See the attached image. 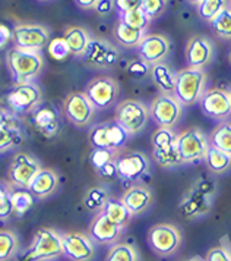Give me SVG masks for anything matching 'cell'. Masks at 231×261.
<instances>
[{"mask_svg": "<svg viewBox=\"0 0 231 261\" xmlns=\"http://www.w3.org/2000/svg\"><path fill=\"white\" fill-rule=\"evenodd\" d=\"M65 41L68 43L70 50V55L82 58L86 51V47L91 41L90 33L83 27H68L65 30Z\"/></svg>", "mask_w": 231, "mask_h": 261, "instance_id": "d4e9b609", "label": "cell"}, {"mask_svg": "<svg viewBox=\"0 0 231 261\" xmlns=\"http://www.w3.org/2000/svg\"><path fill=\"white\" fill-rule=\"evenodd\" d=\"M228 8H230V9H231V0H230V3H228Z\"/></svg>", "mask_w": 231, "mask_h": 261, "instance_id": "6f0895ef", "label": "cell"}, {"mask_svg": "<svg viewBox=\"0 0 231 261\" xmlns=\"http://www.w3.org/2000/svg\"><path fill=\"white\" fill-rule=\"evenodd\" d=\"M98 176L103 179H108V180H111V179L117 178L119 175H117V167H115V160L114 162H111V163H108V165H105L104 167H101L98 172Z\"/></svg>", "mask_w": 231, "mask_h": 261, "instance_id": "f907efd6", "label": "cell"}, {"mask_svg": "<svg viewBox=\"0 0 231 261\" xmlns=\"http://www.w3.org/2000/svg\"><path fill=\"white\" fill-rule=\"evenodd\" d=\"M205 261H231V249L225 245L214 247L208 251Z\"/></svg>", "mask_w": 231, "mask_h": 261, "instance_id": "c3c4849f", "label": "cell"}, {"mask_svg": "<svg viewBox=\"0 0 231 261\" xmlns=\"http://www.w3.org/2000/svg\"><path fill=\"white\" fill-rule=\"evenodd\" d=\"M187 2H189V3H192V5H195V6H197L202 0H187Z\"/></svg>", "mask_w": 231, "mask_h": 261, "instance_id": "11a10c76", "label": "cell"}, {"mask_svg": "<svg viewBox=\"0 0 231 261\" xmlns=\"http://www.w3.org/2000/svg\"><path fill=\"white\" fill-rule=\"evenodd\" d=\"M187 261H200V258H197V257H195V258H190V260Z\"/></svg>", "mask_w": 231, "mask_h": 261, "instance_id": "9f6ffc18", "label": "cell"}, {"mask_svg": "<svg viewBox=\"0 0 231 261\" xmlns=\"http://www.w3.org/2000/svg\"><path fill=\"white\" fill-rule=\"evenodd\" d=\"M136 50H138L139 59L143 60L147 65L151 66L155 63H161L167 59L171 50V43L168 37L162 34H147L139 43Z\"/></svg>", "mask_w": 231, "mask_h": 261, "instance_id": "2e32d148", "label": "cell"}, {"mask_svg": "<svg viewBox=\"0 0 231 261\" xmlns=\"http://www.w3.org/2000/svg\"><path fill=\"white\" fill-rule=\"evenodd\" d=\"M113 3L119 15L142 8V0H113Z\"/></svg>", "mask_w": 231, "mask_h": 261, "instance_id": "681fc988", "label": "cell"}, {"mask_svg": "<svg viewBox=\"0 0 231 261\" xmlns=\"http://www.w3.org/2000/svg\"><path fill=\"white\" fill-rule=\"evenodd\" d=\"M41 103H43V91L34 81L16 84L8 94L9 109L16 115L34 113Z\"/></svg>", "mask_w": 231, "mask_h": 261, "instance_id": "8992f818", "label": "cell"}, {"mask_svg": "<svg viewBox=\"0 0 231 261\" xmlns=\"http://www.w3.org/2000/svg\"><path fill=\"white\" fill-rule=\"evenodd\" d=\"M167 5H168V0H142L140 9L152 21V19L160 18L162 13L165 12Z\"/></svg>", "mask_w": 231, "mask_h": 261, "instance_id": "7bdbcfd3", "label": "cell"}, {"mask_svg": "<svg viewBox=\"0 0 231 261\" xmlns=\"http://www.w3.org/2000/svg\"><path fill=\"white\" fill-rule=\"evenodd\" d=\"M8 128H21V119L11 109L0 107V129Z\"/></svg>", "mask_w": 231, "mask_h": 261, "instance_id": "bcb514c9", "label": "cell"}, {"mask_svg": "<svg viewBox=\"0 0 231 261\" xmlns=\"http://www.w3.org/2000/svg\"><path fill=\"white\" fill-rule=\"evenodd\" d=\"M62 255V235L51 227H43L35 232L31 245L19 252L18 261H54Z\"/></svg>", "mask_w": 231, "mask_h": 261, "instance_id": "7a4b0ae2", "label": "cell"}, {"mask_svg": "<svg viewBox=\"0 0 231 261\" xmlns=\"http://www.w3.org/2000/svg\"><path fill=\"white\" fill-rule=\"evenodd\" d=\"M150 115L160 128H173L183 116V106L174 95L160 94L154 98Z\"/></svg>", "mask_w": 231, "mask_h": 261, "instance_id": "9c48e42d", "label": "cell"}, {"mask_svg": "<svg viewBox=\"0 0 231 261\" xmlns=\"http://www.w3.org/2000/svg\"><path fill=\"white\" fill-rule=\"evenodd\" d=\"M119 19L122 22H125V24L133 27V28L143 30V31H147V28L151 24V19L145 15V12L142 9H135V11H130V12L122 13Z\"/></svg>", "mask_w": 231, "mask_h": 261, "instance_id": "60d3db41", "label": "cell"}, {"mask_svg": "<svg viewBox=\"0 0 231 261\" xmlns=\"http://www.w3.org/2000/svg\"><path fill=\"white\" fill-rule=\"evenodd\" d=\"M19 255V239L9 229H0V261H12Z\"/></svg>", "mask_w": 231, "mask_h": 261, "instance_id": "f546056e", "label": "cell"}, {"mask_svg": "<svg viewBox=\"0 0 231 261\" xmlns=\"http://www.w3.org/2000/svg\"><path fill=\"white\" fill-rule=\"evenodd\" d=\"M40 2H47V0H40Z\"/></svg>", "mask_w": 231, "mask_h": 261, "instance_id": "91938a15", "label": "cell"}, {"mask_svg": "<svg viewBox=\"0 0 231 261\" xmlns=\"http://www.w3.org/2000/svg\"><path fill=\"white\" fill-rule=\"evenodd\" d=\"M23 143V132L21 128L0 129V153H6Z\"/></svg>", "mask_w": 231, "mask_h": 261, "instance_id": "74e56055", "label": "cell"}, {"mask_svg": "<svg viewBox=\"0 0 231 261\" xmlns=\"http://www.w3.org/2000/svg\"><path fill=\"white\" fill-rule=\"evenodd\" d=\"M150 76L155 87L161 91V94L174 95V88H176V72L165 63H155L151 65Z\"/></svg>", "mask_w": 231, "mask_h": 261, "instance_id": "cb8c5ba5", "label": "cell"}, {"mask_svg": "<svg viewBox=\"0 0 231 261\" xmlns=\"http://www.w3.org/2000/svg\"><path fill=\"white\" fill-rule=\"evenodd\" d=\"M119 93V84L110 76H97L85 87V94L97 110L110 109L115 103Z\"/></svg>", "mask_w": 231, "mask_h": 261, "instance_id": "7c38bea8", "label": "cell"}, {"mask_svg": "<svg viewBox=\"0 0 231 261\" xmlns=\"http://www.w3.org/2000/svg\"><path fill=\"white\" fill-rule=\"evenodd\" d=\"M105 261H140L138 249L130 244L117 242L108 249Z\"/></svg>", "mask_w": 231, "mask_h": 261, "instance_id": "1f68e13d", "label": "cell"}, {"mask_svg": "<svg viewBox=\"0 0 231 261\" xmlns=\"http://www.w3.org/2000/svg\"><path fill=\"white\" fill-rule=\"evenodd\" d=\"M214 53H215V46L208 37H192L186 44V63H187L189 68L204 69L205 66H208L209 63L212 62Z\"/></svg>", "mask_w": 231, "mask_h": 261, "instance_id": "ac0fdd59", "label": "cell"}, {"mask_svg": "<svg viewBox=\"0 0 231 261\" xmlns=\"http://www.w3.org/2000/svg\"><path fill=\"white\" fill-rule=\"evenodd\" d=\"M176 148L183 163H197L204 160L209 148V138L200 128L192 126L179 134Z\"/></svg>", "mask_w": 231, "mask_h": 261, "instance_id": "5b68a950", "label": "cell"}, {"mask_svg": "<svg viewBox=\"0 0 231 261\" xmlns=\"http://www.w3.org/2000/svg\"><path fill=\"white\" fill-rule=\"evenodd\" d=\"M113 36H114L115 41L123 46V47L132 48L138 47L139 43L142 41V38L147 36L143 30H138V28H133L130 25L125 24L119 19V22L113 30Z\"/></svg>", "mask_w": 231, "mask_h": 261, "instance_id": "4316f807", "label": "cell"}, {"mask_svg": "<svg viewBox=\"0 0 231 261\" xmlns=\"http://www.w3.org/2000/svg\"><path fill=\"white\" fill-rule=\"evenodd\" d=\"M230 63H231V55H230Z\"/></svg>", "mask_w": 231, "mask_h": 261, "instance_id": "94428289", "label": "cell"}, {"mask_svg": "<svg viewBox=\"0 0 231 261\" xmlns=\"http://www.w3.org/2000/svg\"><path fill=\"white\" fill-rule=\"evenodd\" d=\"M101 213L104 214L110 222H113L114 225L122 227V229L127 227V225L130 223V220L133 217L126 208V205L122 202V200H117V198H108L105 202L104 208L101 210Z\"/></svg>", "mask_w": 231, "mask_h": 261, "instance_id": "484cf974", "label": "cell"}, {"mask_svg": "<svg viewBox=\"0 0 231 261\" xmlns=\"http://www.w3.org/2000/svg\"><path fill=\"white\" fill-rule=\"evenodd\" d=\"M150 65H147L143 60H133V62H130L129 63V66H127V72H129V75L132 76V78H135V80H142V78H145L148 73H150Z\"/></svg>", "mask_w": 231, "mask_h": 261, "instance_id": "7dc6e473", "label": "cell"}, {"mask_svg": "<svg viewBox=\"0 0 231 261\" xmlns=\"http://www.w3.org/2000/svg\"><path fill=\"white\" fill-rule=\"evenodd\" d=\"M13 38V33L11 28H8L6 25L0 24V50L5 48Z\"/></svg>", "mask_w": 231, "mask_h": 261, "instance_id": "816d5d0a", "label": "cell"}, {"mask_svg": "<svg viewBox=\"0 0 231 261\" xmlns=\"http://www.w3.org/2000/svg\"><path fill=\"white\" fill-rule=\"evenodd\" d=\"M152 155H154V160L160 166L165 167V169H171V167L179 166V165L183 163L176 147L168 148V150H154Z\"/></svg>", "mask_w": 231, "mask_h": 261, "instance_id": "ab89813d", "label": "cell"}, {"mask_svg": "<svg viewBox=\"0 0 231 261\" xmlns=\"http://www.w3.org/2000/svg\"><path fill=\"white\" fill-rule=\"evenodd\" d=\"M209 145L231 154V123L222 122L209 134Z\"/></svg>", "mask_w": 231, "mask_h": 261, "instance_id": "4dcf8cb0", "label": "cell"}, {"mask_svg": "<svg viewBox=\"0 0 231 261\" xmlns=\"http://www.w3.org/2000/svg\"><path fill=\"white\" fill-rule=\"evenodd\" d=\"M63 255L70 261H93L97 249L91 238L82 232H68L62 235Z\"/></svg>", "mask_w": 231, "mask_h": 261, "instance_id": "5bb4252c", "label": "cell"}, {"mask_svg": "<svg viewBox=\"0 0 231 261\" xmlns=\"http://www.w3.org/2000/svg\"><path fill=\"white\" fill-rule=\"evenodd\" d=\"M108 194L104 188L101 187H94L91 190L86 191L85 197H83V204L88 210L95 212V213H100L103 208H104L105 202L108 200Z\"/></svg>", "mask_w": 231, "mask_h": 261, "instance_id": "d590c367", "label": "cell"}, {"mask_svg": "<svg viewBox=\"0 0 231 261\" xmlns=\"http://www.w3.org/2000/svg\"><path fill=\"white\" fill-rule=\"evenodd\" d=\"M6 65L16 84L31 83L41 73L44 59L40 51L13 47L6 51Z\"/></svg>", "mask_w": 231, "mask_h": 261, "instance_id": "6da1fadb", "label": "cell"}, {"mask_svg": "<svg viewBox=\"0 0 231 261\" xmlns=\"http://www.w3.org/2000/svg\"><path fill=\"white\" fill-rule=\"evenodd\" d=\"M33 125L46 138H54L60 130V116L56 107L48 103H41L33 113Z\"/></svg>", "mask_w": 231, "mask_h": 261, "instance_id": "44dd1931", "label": "cell"}, {"mask_svg": "<svg viewBox=\"0 0 231 261\" xmlns=\"http://www.w3.org/2000/svg\"><path fill=\"white\" fill-rule=\"evenodd\" d=\"M214 33L222 40H231V9L227 6L222 12L209 22Z\"/></svg>", "mask_w": 231, "mask_h": 261, "instance_id": "f35d334b", "label": "cell"}, {"mask_svg": "<svg viewBox=\"0 0 231 261\" xmlns=\"http://www.w3.org/2000/svg\"><path fill=\"white\" fill-rule=\"evenodd\" d=\"M148 244L155 254H158L161 257H167V255L177 252V249L180 248L182 233L174 225L158 223L150 229Z\"/></svg>", "mask_w": 231, "mask_h": 261, "instance_id": "ba28073f", "label": "cell"}, {"mask_svg": "<svg viewBox=\"0 0 231 261\" xmlns=\"http://www.w3.org/2000/svg\"><path fill=\"white\" fill-rule=\"evenodd\" d=\"M179 138V134H176L171 128H160L154 130L151 137V144L154 145V150H168L176 147Z\"/></svg>", "mask_w": 231, "mask_h": 261, "instance_id": "e575fe53", "label": "cell"}, {"mask_svg": "<svg viewBox=\"0 0 231 261\" xmlns=\"http://www.w3.org/2000/svg\"><path fill=\"white\" fill-rule=\"evenodd\" d=\"M88 140L93 145V148H105V150H108L107 137H105V122L91 126L90 134H88Z\"/></svg>", "mask_w": 231, "mask_h": 261, "instance_id": "ee69618b", "label": "cell"}, {"mask_svg": "<svg viewBox=\"0 0 231 261\" xmlns=\"http://www.w3.org/2000/svg\"><path fill=\"white\" fill-rule=\"evenodd\" d=\"M122 202L126 205V208L130 214L135 217L139 214L145 213L154 202V195L152 191L145 187V185H133L129 190L125 191L122 195Z\"/></svg>", "mask_w": 231, "mask_h": 261, "instance_id": "7402d4cb", "label": "cell"}, {"mask_svg": "<svg viewBox=\"0 0 231 261\" xmlns=\"http://www.w3.org/2000/svg\"><path fill=\"white\" fill-rule=\"evenodd\" d=\"M123 233V229L110 222L104 214L97 213L88 227V237L98 245H114Z\"/></svg>", "mask_w": 231, "mask_h": 261, "instance_id": "d6986e66", "label": "cell"}, {"mask_svg": "<svg viewBox=\"0 0 231 261\" xmlns=\"http://www.w3.org/2000/svg\"><path fill=\"white\" fill-rule=\"evenodd\" d=\"M48 51L53 56V59L56 60L66 59L70 55L69 46L65 41V38H54V40H51L50 44H48Z\"/></svg>", "mask_w": 231, "mask_h": 261, "instance_id": "f6af8a7d", "label": "cell"}, {"mask_svg": "<svg viewBox=\"0 0 231 261\" xmlns=\"http://www.w3.org/2000/svg\"><path fill=\"white\" fill-rule=\"evenodd\" d=\"M88 65L97 69H110L119 60V50L103 38H93L82 56Z\"/></svg>", "mask_w": 231, "mask_h": 261, "instance_id": "9a60e30c", "label": "cell"}, {"mask_svg": "<svg viewBox=\"0 0 231 261\" xmlns=\"http://www.w3.org/2000/svg\"><path fill=\"white\" fill-rule=\"evenodd\" d=\"M15 47L40 51L50 41V30L41 24H16L12 30Z\"/></svg>", "mask_w": 231, "mask_h": 261, "instance_id": "8fae6325", "label": "cell"}, {"mask_svg": "<svg viewBox=\"0 0 231 261\" xmlns=\"http://www.w3.org/2000/svg\"><path fill=\"white\" fill-rule=\"evenodd\" d=\"M59 184H60V179L57 173L50 167H43L38 172V175L33 179L31 185L28 187V191L33 194L34 198L44 200L57 191Z\"/></svg>", "mask_w": 231, "mask_h": 261, "instance_id": "603a6c76", "label": "cell"}, {"mask_svg": "<svg viewBox=\"0 0 231 261\" xmlns=\"http://www.w3.org/2000/svg\"><path fill=\"white\" fill-rule=\"evenodd\" d=\"M115 167L119 178L127 182H136L147 175L150 160L148 155L142 151H126L117 155Z\"/></svg>", "mask_w": 231, "mask_h": 261, "instance_id": "4fadbf2b", "label": "cell"}, {"mask_svg": "<svg viewBox=\"0 0 231 261\" xmlns=\"http://www.w3.org/2000/svg\"><path fill=\"white\" fill-rule=\"evenodd\" d=\"M207 91V72L197 68H185L176 73L174 97L182 106H192L199 103Z\"/></svg>", "mask_w": 231, "mask_h": 261, "instance_id": "3957f363", "label": "cell"}, {"mask_svg": "<svg viewBox=\"0 0 231 261\" xmlns=\"http://www.w3.org/2000/svg\"><path fill=\"white\" fill-rule=\"evenodd\" d=\"M15 188L12 187L9 180L0 179V220H9L13 216V207H12L11 197Z\"/></svg>", "mask_w": 231, "mask_h": 261, "instance_id": "8d00e7d4", "label": "cell"}, {"mask_svg": "<svg viewBox=\"0 0 231 261\" xmlns=\"http://www.w3.org/2000/svg\"><path fill=\"white\" fill-rule=\"evenodd\" d=\"M200 110L205 116L215 120H225L231 116L230 95L220 88L207 90L199 100Z\"/></svg>", "mask_w": 231, "mask_h": 261, "instance_id": "e0dca14e", "label": "cell"}, {"mask_svg": "<svg viewBox=\"0 0 231 261\" xmlns=\"http://www.w3.org/2000/svg\"><path fill=\"white\" fill-rule=\"evenodd\" d=\"M76 3L78 8L85 9V11H90V9H95V6L98 5L100 0H73Z\"/></svg>", "mask_w": 231, "mask_h": 261, "instance_id": "db71d44e", "label": "cell"}, {"mask_svg": "<svg viewBox=\"0 0 231 261\" xmlns=\"http://www.w3.org/2000/svg\"><path fill=\"white\" fill-rule=\"evenodd\" d=\"M41 169V163L34 155L28 153H18L12 159L11 166L8 169V179L13 188L28 190L33 179L38 175Z\"/></svg>", "mask_w": 231, "mask_h": 261, "instance_id": "52a82bcc", "label": "cell"}, {"mask_svg": "<svg viewBox=\"0 0 231 261\" xmlns=\"http://www.w3.org/2000/svg\"><path fill=\"white\" fill-rule=\"evenodd\" d=\"M105 137H107L108 150L122 153L130 135L115 120H110V122H105Z\"/></svg>", "mask_w": 231, "mask_h": 261, "instance_id": "f1b7e54d", "label": "cell"}, {"mask_svg": "<svg viewBox=\"0 0 231 261\" xmlns=\"http://www.w3.org/2000/svg\"><path fill=\"white\" fill-rule=\"evenodd\" d=\"M228 95H230V103H231V91H230V93H228Z\"/></svg>", "mask_w": 231, "mask_h": 261, "instance_id": "680465c9", "label": "cell"}, {"mask_svg": "<svg viewBox=\"0 0 231 261\" xmlns=\"http://www.w3.org/2000/svg\"><path fill=\"white\" fill-rule=\"evenodd\" d=\"M97 109L85 93H70L63 101V113L72 125L85 128L91 125Z\"/></svg>", "mask_w": 231, "mask_h": 261, "instance_id": "30bf717a", "label": "cell"}, {"mask_svg": "<svg viewBox=\"0 0 231 261\" xmlns=\"http://www.w3.org/2000/svg\"><path fill=\"white\" fill-rule=\"evenodd\" d=\"M113 8H114L113 0H100L98 5L95 6V11L100 15H107V13H110L113 11Z\"/></svg>", "mask_w": 231, "mask_h": 261, "instance_id": "f5cc1de1", "label": "cell"}, {"mask_svg": "<svg viewBox=\"0 0 231 261\" xmlns=\"http://www.w3.org/2000/svg\"><path fill=\"white\" fill-rule=\"evenodd\" d=\"M150 118V109L138 100H125L115 107L114 120L130 137L145 129Z\"/></svg>", "mask_w": 231, "mask_h": 261, "instance_id": "277c9868", "label": "cell"}, {"mask_svg": "<svg viewBox=\"0 0 231 261\" xmlns=\"http://www.w3.org/2000/svg\"><path fill=\"white\" fill-rule=\"evenodd\" d=\"M34 197L28 190H16L13 191L11 197L12 207H13V216L16 217H22L23 214H26L31 207L34 205Z\"/></svg>", "mask_w": 231, "mask_h": 261, "instance_id": "d6a6232c", "label": "cell"}, {"mask_svg": "<svg viewBox=\"0 0 231 261\" xmlns=\"http://www.w3.org/2000/svg\"><path fill=\"white\" fill-rule=\"evenodd\" d=\"M204 162L207 165V169L214 175H222L231 169V154H227L212 145H209Z\"/></svg>", "mask_w": 231, "mask_h": 261, "instance_id": "83f0119b", "label": "cell"}, {"mask_svg": "<svg viewBox=\"0 0 231 261\" xmlns=\"http://www.w3.org/2000/svg\"><path fill=\"white\" fill-rule=\"evenodd\" d=\"M228 6L227 0H202L197 5V15L204 21H214L225 8Z\"/></svg>", "mask_w": 231, "mask_h": 261, "instance_id": "836d02e7", "label": "cell"}, {"mask_svg": "<svg viewBox=\"0 0 231 261\" xmlns=\"http://www.w3.org/2000/svg\"><path fill=\"white\" fill-rule=\"evenodd\" d=\"M212 197L205 194L197 188L193 184L192 188L187 191L180 202V212L186 219H197L200 216H205L209 213L211 205H212Z\"/></svg>", "mask_w": 231, "mask_h": 261, "instance_id": "ffe728a7", "label": "cell"}, {"mask_svg": "<svg viewBox=\"0 0 231 261\" xmlns=\"http://www.w3.org/2000/svg\"><path fill=\"white\" fill-rule=\"evenodd\" d=\"M119 154L120 153H115V151H111V150H105V148H93V151L90 154V162H91V166L94 167V170L98 172L101 167L114 162Z\"/></svg>", "mask_w": 231, "mask_h": 261, "instance_id": "b9f144b4", "label": "cell"}]
</instances>
